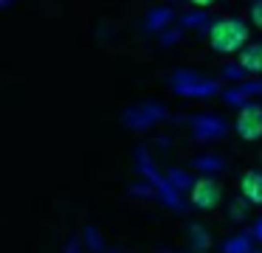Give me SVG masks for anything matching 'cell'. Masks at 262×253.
Listing matches in <instances>:
<instances>
[{"label": "cell", "mask_w": 262, "mask_h": 253, "mask_svg": "<svg viewBox=\"0 0 262 253\" xmlns=\"http://www.w3.org/2000/svg\"><path fill=\"white\" fill-rule=\"evenodd\" d=\"M248 37H251V28L237 17H223L209 31V42L217 54H239L248 45Z\"/></svg>", "instance_id": "cell-1"}, {"label": "cell", "mask_w": 262, "mask_h": 253, "mask_svg": "<svg viewBox=\"0 0 262 253\" xmlns=\"http://www.w3.org/2000/svg\"><path fill=\"white\" fill-rule=\"evenodd\" d=\"M189 202H192L198 211H217L223 202V186L214 177H198L189 186Z\"/></svg>", "instance_id": "cell-2"}, {"label": "cell", "mask_w": 262, "mask_h": 253, "mask_svg": "<svg viewBox=\"0 0 262 253\" xmlns=\"http://www.w3.org/2000/svg\"><path fill=\"white\" fill-rule=\"evenodd\" d=\"M234 127H237V135L245 141V144H256V141H262V104L239 107Z\"/></svg>", "instance_id": "cell-3"}, {"label": "cell", "mask_w": 262, "mask_h": 253, "mask_svg": "<svg viewBox=\"0 0 262 253\" xmlns=\"http://www.w3.org/2000/svg\"><path fill=\"white\" fill-rule=\"evenodd\" d=\"M239 194L248 205H262V169H248L239 180Z\"/></svg>", "instance_id": "cell-4"}, {"label": "cell", "mask_w": 262, "mask_h": 253, "mask_svg": "<svg viewBox=\"0 0 262 253\" xmlns=\"http://www.w3.org/2000/svg\"><path fill=\"white\" fill-rule=\"evenodd\" d=\"M239 65H243L251 76H262V42L245 45V48L239 51Z\"/></svg>", "instance_id": "cell-5"}, {"label": "cell", "mask_w": 262, "mask_h": 253, "mask_svg": "<svg viewBox=\"0 0 262 253\" xmlns=\"http://www.w3.org/2000/svg\"><path fill=\"white\" fill-rule=\"evenodd\" d=\"M226 253H248V239L245 236H239V239H231L226 247Z\"/></svg>", "instance_id": "cell-6"}, {"label": "cell", "mask_w": 262, "mask_h": 253, "mask_svg": "<svg viewBox=\"0 0 262 253\" xmlns=\"http://www.w3.org/2000/svg\"><path fill=\"white\" fill-rule=\"evenodd\" d=\"M192 242L198 245V250H206V247H209V236H206L200 228H192Z\"/></svg>", "instance_id": "cell-7"}, {"label": "cell", "mask_w": 262, "mask_h": 253, "mask_svg": "<svg viewBox=\"0 0 262 253\" xmlns=\"http://www.w3.org/2000/svg\"><path fill=\"white\" fill-rule=\"evenodd\" d=\"M251 22L262 31V0H256V3L251 6Z\"/></svg>", "instance_id": "cell-8"}, {"label": "cell", "mask_w": 262, "mask_h": 253, "mask_svg": "<svg viewBox=\"0 0 262 253\" xmlns=\"http://www.w3.org/2000/svg\"><path fill=\"white\" fill-rule=\"evenodd\" d=\"M189 3H192V6H198V9H209V6L214 3V0H189Z\"/></svg>", "instance_id": "cell-9"}, {"label": "cell", "mask_w": 262, "mask_h": 253, "mask_svg": "<svg viewBox=\"0 0 262 253\" xmlns=\"http://www.w3.org/2000/svg\"><path fill=\"white\" fill-rule=\"evenodd\" d=\"M256 236H259V239H262V219H259V222H256Z\"/></svg>", "instance_id": "cell-10"}]
</instances>
